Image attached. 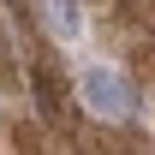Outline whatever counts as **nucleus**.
<instances>
[{
  "mask_svg": "<svg viewBox=\"0 0 155 155\" xmlns=\"http://www.w3.org/2000/svg\"><path fill=\"white\" fill-rule=\"evenodd\" d=\"M48 6V24H54V36H78V0H42Z\"/></svg>",
  "mask_w": 155,
  "mask_h": 155,
  "instance_id": "2",
  "label": "nucleus"
},
{
  "mask_svg": "<svg viewBox=\"0 0 155 155\" xmlns=\"http://www.w3.org/2000/svg\"><path fill=\"white\" fill-rule=\"evenodd\" d=\"M78 90H84V101L101 119H137V90L119 72H107V66H90V72L78 78Z\"/></svg>",
  "mask_w": 155,
  "mask_h": 155,
  "instance_id": "1",
  "label": "nucleus"
},
{
  "mask_svg": "<svg viewBox=\"0 0 155 155\" xmlns=\"http://www.w3.org/2000/svg\"><path fill=\"white\" fill-rule=\"evenodd\" d=\"M36 96H42V114H60V84H54V72H36Z\"/></svg>",
  "mask_w": 155,
  "mask_h": 155,
  "instance_id": "3",
  "label": "nucleus"
}]
</instances>
